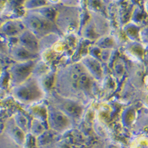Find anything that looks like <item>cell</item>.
<instances>
[{"label":"cell","instance_id":"11","mask_svg":"<svg viewBox=\"0 0 148 148\" xmlns=\"http://www.w3.org/2000/svg\"><path fill=\"white\" fill-rule=\"evenodd\" d=\"M130 148H148V136H140L131 143Z\"/></svg>","mask_w":148,"mask_h":148},{"label":"cell","instance_id":"1","mask_svg":"<svg viewBox=\"0 0 148 148\" xmlns=\"http://www.w3.org/2000/svg\"><path fill=\"white\" fill-rule=\"evenodd\" d=\"M47 120L50 128L58 133L62 134L69 130L73 125V120L56 106L49 107Z\"/></svg>","mask_w":148,"mask_h":148},{"label":"cell","instance_id":"14","mask_svg":"<svg viewBox=\"0 0 148 148\" xmlns=\"http://www.w3.org/2000/svg\"><path fill=\"white\" fill-rule=\"evenodd\" d=\"M20 28H19L18 26H16L14 24L9 23L5 27V30L7 32V33L9 34H17Z\"/></svg>","mask_w":148,"mask_h":148},{"label":"cell","instance_id":"7","mask_svg":"<svg viewBox=\"0 0 148 148\" xmlns=\"http://www.w3.org/2000/svg\"><path fill=\"white\" fill-rule=\"evenodd\" d=\"M21 43L24 48L31 52H34L38 49V40L30 33H26L21 36Z\"/></svg>","mask_w":148,"mask_h":148},{"label":"cell","instance_id":"17","mask_svg":"<svg viewBox=\"0 0 148 148\" xmlns=\"http://www.w3.org/2000/svg\"><path fill=\"white\" fill-rule=\"evenodd\" d=\"M103 147H104V144H103V145H97L92 148H103Z\"/></svg>","mask_w":148,"mask_h":148},{"label":"cell","instance_id":"16","mask_svg":"<svg viewBox=\"0 0 148 148\" xmlns=\"http://www.w3.org/2000/svg\"><path fill=\"white\" fill-rule=\"evenodd\" d=\"M36 148H58V147L52 143H47L40 145L39 146H37Z\"/></svg>","mask_w":148,"mask_h":148},{"label":"cell","instance_id":"10","mask_svg":"<svg viewBox=\"0 0 148 148\" xmlns=\"http://www.w3.org/2000/svg\"><path fill=\"white\" fill-rule=\"evenodd\" d=\"M0 147L1 148H24V146L17 143L5 133H4V134L1 135Z\"/></svg>","mask_w":148,"mask_h":148},{"label":"cell","instance_id":"13","mask_svg":"<svg viewBox=\"0 0 148 148\" xmlns=\"http://www.w3.org/2000/svg\"><path fill=\"white\" fill-rule=\"evenodd\" d=\"M88 65H89L90 66L89 68L91 69V71L94 74H97V75H99L100 72H101V69H100V67L99 64H98L97 62L94 60H90L87 61Z\"/></svg>","mask_w":148,"mask_h":148},{"label":"cell","instance_id":"3","mask_svg":"<svg viewBox=\"0 0 148 148\" xmlns=\"http://www.w3.org/2000/svg\"><path fill=\"white\" fill-rule=\"evenodd\" d=\"M56 107L62 111L73 120L79 119L83 114V109L81 106L71 100L64 101Z\"/></svg>","mask_w":148,"mask_h":148},{"label":"cell","instance_id":"6","mask_svg":"<svg viewBox=\"0 0 148 148\" xmlns=\"http://www.w3.org/2000/svg\"><path fill=\"white\" fill-rule=\"evenodd\" d=\"M33 64L27 62L16 66L13 71L14 78L18 81L25 79L32 71Z\"/></svg>","mask_w":148,"mask_h":148},{"label":"cell","instance_id":"5","mask_svg":"<svg viewBox=\"0 0 148 148\" xmlns=\"http://www.w3.org/2000/svg\"><path fill=\"white\" fill-rule=\"evenodd\" d=\"M51 23L45 18L33 17L29 20V26L36 33H45L52 29Z\"/></svg>","mask_w":148,"mask_h":148},{"label":"cell","instance_id":"2","mask_svg":"<svg viewBox=\"0 0 148 148\" xmlns=\"http://www.w3.org/2000/svg\"><path fill=\"white\" fill-rule=\"evenodd\" d=\"M4 133L20 145L25 146L27 142V133L17 125L14 119L8 121Z\"/></svg>","mask_w":148,"mask_h":148},{"label":"cell","instance_id":"4","mask_svg":"<svg viewBox=\"0 0 148 148\" xmlns=\"http://www.w3.org/2000/svg\"><path fill=\"white\" fill-rule=\"evenodd\" d=\"M16 97L24 103H29L35 101L38 97V89L34 85H23L16 91Z\"/></svg>","mask_w":148,"mask_h":148},{"label":"cell","instance_id":"15","mask_svg":"<svg viewBox=\"0 0 148 148\" xmlns=\"http://www.w3.org/2000/svg\"><path fill=\"white\" fill-rule=\"evenodd\" d=\"M103 148H122V147L116 143L107 142L104 144Z\"/></svg>","mask_w":148,"mask_h":148},{"label":"cell","instance_id":"8","mask_svg":"<svg viewBox=\"0 0 148 148\" xmlns=\"http://www.w3.org/2000/svg\"><path fill=\"white\" fill-rule=\"evenodd\" d=\"M46 131V127L42 120L39 119H34L31 123L30 133L34 137L38 138L42 136Z\"/></svg>","mask_w":148,"mask_h":148},{"label":"cell","instance_id":"12","mask_svg":"<svg viewBox=\"0 0 148 148\" xmlns=\"http://www.w3.org/2000/svg\"><path fill=\"white\" fill-rule=\"evenodd\" d=\"M14 55L15 57H16L18 59L23 60L29 59L33 56L32 52L27 50V49L24 48V47L16 49V51L14 52Z\"/></svg>","mask_w":148,"mask_h":148},{"label":"cell","instance_id":"9","mask_svg":"<svg viewBox=\"0 0 148 148\" xmlns=\"http://www.w3.org/2000/svg\"><path fill=\"white\" fill-rule=\"evenodd\" d=\"M13 119L17 125L26 133L27 134L30 132L31 123L30 124L29 120L24 114L21 113H17L14 116Z\"/></svg>","mask_w":148,"mask_h":148}]
</instances>
